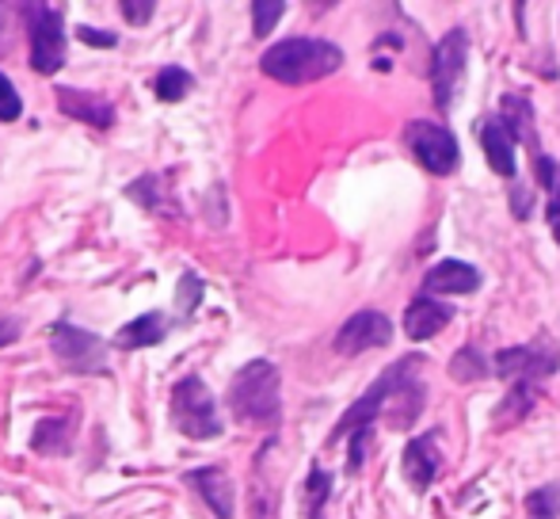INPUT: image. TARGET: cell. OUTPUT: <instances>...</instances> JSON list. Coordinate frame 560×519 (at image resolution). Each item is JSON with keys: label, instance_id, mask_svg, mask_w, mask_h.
<instances>
[{"label": "cell", "instance_id": "6da1fadb", "mask_svg": "<svg viewBox=\"0 0 560 519\" xmlns=\"http://www.w3.org/2000/svg\"><path fill=\"white\" fill-rule=\"evenodd\" d=\"M343 66V50L328 38H282L267 46L259 69L279 84H313Z\"/></svg>", "mask_w": 560, "mask_h": 519}, {"label": "cell", "instance_id": "7a4b0ae2", "mask_svg": "<svg viewBox=\"0 0 560 519\" xmlns=\"http://www.w3.org/2000/svg\"><path fill=\"white\" fill-rule=\"evenodd\" d=\"M229 408L236 420L279 428L282 420V374L271 359H252L229 382Z\"/></svg>", "mask_w": 560, "mask_h": 519}, {"label": "cell", "instance_id": "3957f363", "mask_svg": "<svg viewBox=\"0 0 560 519\" xmlns=\"http://www.w3.org/2000/svg\"><path fill=\"white\" fill-rule=\"evenodd\" d=\"M172 424L184 431L187 439H218L222 436V416H218V401L207 390L199 374H187L172 387Z\"/></svg>", "mask_w": 560, "mask_h": 519}, {"label": "cell", "instance_id": "277c9868", "mask_svg": "<svg viewBox=\"0 0 560 519\" xmlns=\"http://www.w3.org/2000/svg\"><path fill=\"white\" fill-rule=\"evenodd\" d=\"M20 15L31 35V69L43 77L61 73V66H66V20H61V8L31 0V4H20Z\"/></svg>", "mask_w": 560, "mask_h": 519}, {"label": "cell", "instance_id": "5b68a950", "mask_svg": "<svg viewBox=\"0 0 560 519\" xmlns=\"http://www.w3.org/2000/svg\"><path fill=\"white\" fill-rule=\"evenodd\" d=\"M50 348H54V359L73 374H107L112 371L104 336L89 333V328L73 325V321H54Z\"/></svg>", "mask_w": 560, "mask_h": 519}, {"label": "cell", "instance_id": "8992f818", "mask_svg": "<svg viewBox=\"0 0 560 519\" xmlns=\"http://www.w3.org/2000/svg\"><path fill=\"white\" fill-rule=\"evenodd\" d=\"M405 146L431 176H454L457 164H462V146H457V138L443 123L412 119L405 127Z\"/></svg>", "mask_w": 560, "mask_h": 519}, {"label": "cell", "instance_id": "52a82bcc", "mask_svg": "<svg viewBox=\"0 0 560 519\" xmlns=\"http://www.w3.org/2000/svg\"><path fill=\"white\" fill-rule=\"evenodd\" d=\"M465 66H469V35L462 27H454L431 50V96H435L439 112H446L454 104L457 89H462Z\"/></svg>", "mask_w": 560, "mask_h": 519}, {"label": "cell", "instance_id": "ba28073f", "mask_svg": "<svg viewBox=\"0 0 560 519\" xmlns=\"http://www.w3.org/2000/svg\"><path fill=\"white\" fill-rule=\"evenodd\" d=\"M560 367V348L549 336H538V341L530 344H518V348H503L495 351L492 359V371L500 374L503 382H541L549 379Z\"/></svg>", "mask_w": 560, "mask_h": 519}, {"label": "cell", "instance_id": "9c48e42d", "mask_svg": "<svg viewBox=\"0 0 560 519\" xmlns=\"http://www.w3.org/2000/svg\"><path fill=\"white\" fill-rule=\"evenodd\" d=\"M393 341V321L377 310H359L354 318H347L339 325L332 348L336 356H362L370 348H385Z\"/></svg>", "mask_w": 560, "mask_h": 519}, {"label": "cell", "instance_id": "30bf717a", "mask_svg": "<svg viewBox=\"0 0 560 519\" xmlns=\"http://www.w3.org/2000/svg\"><path fill=\"white\" fill-rule=\"evenodd\" d=\"M480 282H485V275H480L472 264H465V260H439V264L431 267L428 275H423L420 295H423V298H439V295H472V290H480Z\"/></svg>", "mask_w": 560, "mask_h": 519}, {"label": "cell", "instance_id": "8fae6325", "mask_svg": "<svg viewBox=\"0 0 560 519\" xmlns=\"http://www.w3.org/2000/svg\"><path fill=\"white\" fill-rule=\"evenodd\" d=\"M400 470H405L408 485H412L416 493L431 489V482H435L439 470H443V451H439V436H435V431H428V436H416L412 443L405 447Z\"/></svg>", "mask_w": 560, "mask_h": 519}, {"label": "cell", "instance_id": "7c38bea8", "mask_svg": "<svg viewBox=\"0 0 560 519\" xmlns=\"http://www.w3.org/2000/svg\"><path fill=\"white\" fill-rule=\"evenodd\" d=\"M515 146H518V141L511 138L508 123H503L500 115H492V119L480 123V149H485V157H488V164H492L495 176L515 180V172H518Z\"/></svg>", "mask_w": 560, "mask_h": 519}, {"label": "cell", "instance_id": "4fadbf2b", "mask_svg": "<svg viewBox=\"0 0 560 519\" xmlns=\"http://www.w3.org/2000/svg\"><path fill=\"white\" fill-rule=\"evenodd\" d=\"M187 485L199 489V497L207 500V508L218 519H233V477L225 474L222 466H199L187 474Z\"/></svg>", "mask_w": 560, "mask_h": 519}, {"label": "cell", "instance_id": "5bb4252c", "mask_svg": "<svg viewBox=\"0 0 560 519\" xmlns=\"http://www.w3.org/2000/svg\"><path fill=\"white\" fill-rule=\"evenodd\" d=\"M58 104L69 119H81L96 130L115 127V104H107L104 96H92V92L81 89H69V84H58Z\"/></svg>", "mask_w": 560, "mask_h": 519}, {"label": "cell", "instance_id": "9a60e30c", "mask_svg": "<svg viewBox=\"0 0 560 519\" xmlns=\"http://www.w3.org/2000/svg\"><path fill=\"white\" fill-rule=\"evenodd\" d=\"M450 318H454V310H450L446 302L420 295V298H412L405 310V336H412V341H431V336H439L450 325Z\"/></svg>", "mask_w": 560, "mask_h": 519}, {"label": "cell", "instance_id": "2e32d148", "mask_svg": "<svg viewBox=\"0 0 560 519\" xmlns=\"http://www.w3.org/2000/svg\"><path fill=\"white\" fill-rule=\"evenodd\" d=\"M500 107H503L500 119L508 123L511 138H515L518 146L530 149L534 161H538V157H541V141H538V123H534V107H530V100H526V96H515V92H508Z\"/></svg>", "mask_w": 560, "mask_h": 519}, {"label": "cell", "instance_id": "e0dca14e", "mask_svg": "<svg viewBox=\"0 0 560 519\" xmlns=\"http://www.w3.org/2000/svg\"><path fill=\"white\" fill-rule=\"evenodd\" d=\"M164 336H168V318H164L161 310H153V313H141V318L126 321L115 336V348L118 351H141V348L161 344Z\"/></svg>", "mask_w": 560, "mask_h": 519}, {"label": "cell", "instance_id": "ac0fdd59", "mask_svg": "<svg viewBox=\"0 0 560 519\" xmlns=\"http://www.w3.org/2000/svg\"><path fill=\"white\" fill-rule=\"evenodd\" d=\"M252 519H279V485L271 482V474H264V459L256 454V466H252Z\"/></svg>", "mask_w": 560, "mask_h": 519}, {"label": "cell", "instance_id": "d6986e66", "mask_svg": "<svg viewBox=\"0 0 560 519\" xmlns=\"http://www.w3.org/2000/svg\"><path fill=\"white\" fill-rule=\"evenodd\" d=\"M534 401H538V382H515V387L508 390V397H503V405L495 408L492 428H511L515 420H523L534 408Z\"/></svg>", "mask_w": 560, "mask_h": 519}, {"label": "cell", "instance_id": "ffe728a7", "mask_svg": "<svg viewBox=\"0 0 560 519\" xmlns=\"http://www.w3.org/2000/svg\"><path fill=\"white\" fill-rule=\"evenodd\" d=\"M69 428H73L69 416H43L31 436V447L38 454H69Z\"/></svg>", "mask_w": 560, "mask_h": 519}, {"label": "cell", "instance_id": "44dd1931", "mask_svg": "<svg viewBox=\"0 0 560 519\" xmlns=\"http://www.w3.org/2000/svg\"><path fill=\"white\" fill-rule=\"evenodd\" d=\"M534 172H538V184L549 192V207H546V218H549V230H553V241L560 245V164L553 157L541 153L534 161Z\"/></svg>", "mask_w": 560, "mask_h": 519}, {"label": "cell", "instance_id": "7402d4cb", "mask_svg": "<svg viewBox=\"0 0 560 519\" xmlns=\"http://www.w3.org/2000/svg\"><path fill=\"white\" fill-rule=\"evenodd\" d=\"M191 84H195V77L187 73V69L164 66L161 73H156V81H153V92H156V100H161V104H179V100L191 92Z\"/></svg>", "mask_w": 560, "mask_h": 519}, {"label": "cell", "instance_id": "603a6c76", "mask_svg": "<svg viewBox=\"0 0 560 519\" xmlns=\"http://www.w3.org/2000/svg\"><path fill=\"white\" fill-rule=\"evenodd\" d=\"M488 371H492V364L477 348H457L454 359H450V379L454 382H480Z\"/></svg>", "mask_w": 560, "mask_h": 519}, {"label": "cell", "instance_id": "cb8c5ba5", "mask_svg": "<svg viewBox=\"0 0 560 519\" xmlns=\"http://www.w3.org/2000/svg\"><path fill=\"white\" fill-rule=\"evenodd\" d=\"M328 493H332V477H328L320 466H310V477H305V516L325 519Z\"/></svg>", "mask_w": 560, "mask_h": 519}, {"label": "cell", "instance_id": "d4e9b609", "mask_svg": "<svg viewBox=\"0 0 560 519\" xmlns=\"http://www.w3.org/2000/svg\"><path fill=\"white\" fill-rule=\"evenodd\" d=\"M161 184H164V176L161 172H145V176H138V180H130L126 184V195H130L138 207H145V210H164V195H161Z\"/></svg>", "mask_w": 560, "mask_h": 519}, {"label": "cell", "instance_id": "484cf974", "mask_svg": "<svg viewBox=\"0 0 560 519\" xmlns=\"http://www.w3.org/2000/svg\"><path fill=\"white\" fill-rule=\"evenodd\" d=\"M282 15H287V4H282V0H252V35L267 38Z\"/></svg>", "mask_w": 560, "mask_h": 519}, {"label": "cell", "instance_id": "4316f807", "mask_svg": "<svg viewBox=\"0 0 560 519\" xmlns=\"http://www.w3.org/2000/svg\"><path fill=\"white\" fill-rule=\"evenodd\" d=\"M526 516L557 519L560 516V485H541V489L526 493Z\"/></svg>", "mask_w": 560, "mask_h": 519}, {"label": "cell", "instance_id": "83f0119b", "mask_svg": "<svg viewBox=\"0 0 560 519\" xmlns=\"http://www.w3.org/2000/svg\"><path fill=\"white\" fill-rule=\"evenodd\" d=\"M202 279L195 272H184L179 275V287H176V310L184 313V318H191L195 310H199V302H202Z\"/></svg>", "mask_w": 560, "mask_h": 519}, {"label": "cell", "instance_id": "f1b7e54d", "mask_svg": "<svg viewBox=\"0 0 560 519\" xmlns=\"http://www.w3.org/2000/svg\"><path fill=\"white\" fill-rule=\"evenodd\" d=\"M347 439H351V447H347V474H359L362 462H366V454H370L374 428H362V431H354V436H347Z\"/></svg>", "mask_w": 560, "mask_h": 519}, {"label": "cell", "instance_id": "f546056e", "mask_svg": "<svg viewBox=\"0 0 560 519\" xmlns=\"http://www.w3.org/2000/svg\"><path fill=\"white\" fill-rule=\"evenodd\" d=\"M23 115V100L15 92V84L0 73V123H15Z\"/></svg>", "mask_w": 560, "mask_h": 519}, {"label": "cell", "instance_id": "4dcf8cb0", "mask_svg": "<svg viewBox=\"0 0 560 519\" xmlns=\"http://www.w3.org/2000/svg\"><path fill=\"white\" fill-rule=\"evenodd\" d=\"M118 12H122L126 20L133 23V27H141V23L153 20L156 4H153V0H122V4H118Z\"/></svg>", "mask_w": 560, "mask_h": 519}, {"label": "cell", "instance_id": "1f68e13d", "mask_svg": "<svg viewBox=\"0 0 560 519\" xmlns=\"http://www.w3.org/2000/svg\"><path fill=\"white\" fill-rule=\"evenodd\" d=\"M530 203H534V195L530 192H523V187H511V215L523 222V218H530Z\"/></svg>", "mask_w": 560, "mask_h": 519}, {"label": "cell", "instance_id": "d6a6232c", "mask_svg": "<svg viewBox=\"0 0 560 519\" xmlns=\"http://www.w3.org/2000/svg\"><path fill=\"white\" fill-rule=\"evenodd\" d=\"M77 35H81V43H89V46H115V43H118V35H115V31L81 27V31H77Z\"/></svg>", "mask_w": 560, "mask_h": 519}, {"label": "cell", "instance_id": "836d02e7", "mask_svg": "<svg viewBox=\"0 0 560 519\" xmlns=\"http://www.w3.org/2000/svg\"><path fill=\"white\" fill-rule=\"evenodd\" d=\"M23 333V321L20 318H4L0 321V348H8V344H15Z\"/></svg>", "mask_w": 560, "mask_h": 519}]
</instances>
